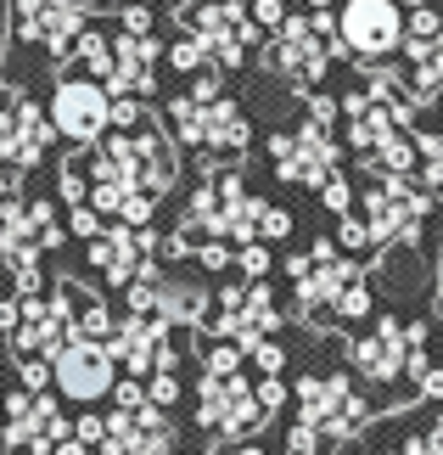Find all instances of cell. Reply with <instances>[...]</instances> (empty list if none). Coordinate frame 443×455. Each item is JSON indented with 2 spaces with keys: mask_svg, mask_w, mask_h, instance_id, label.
<instances>
[{
  "mask_svg": "<svg viewBox=\"0 0 443 455\" xmlns=\"http://www.w3.org/2000/svg\"><path fill=\"white\" fill-rule=\"evenodd\" d=\"M84 174H91V208L96 214H107L118 225H146L157 197L174 186V147L169 135H157L146 118L118 135H101L84 157Z\"/></svg>",
  "mask_w": 443,
  "mask_h": 455,
  "instance_id": "6da1fadb",
  "label": "cell"
},
{
  "mask_svg": "<svg viewBox=\"0 0 443 455\" xmlns=\"http://www.w3.org/2000/svg\"><path fill=\"white\" fill-rule=\"evenodd\" d=\"M62 242L57 208L40 197H23L17 169L0 180V265L17 275V299L40 292V253H51Z\"/></svg>",
  "mask_w": 443,
  "mask_h": 455,
  "instance_id": "7a4b0ae2",
  "label": "cell"
},
{
  "mask_svg": "<svg viewBox=\"0 0 443 455\" xmlns=\"http://www.w3.org/2000/svg\"><path fill=\"white\" fill-rule=\"evenodd\" d=\"M370 422V399L348 388V377H304L297 382L292 455H336Z\"/></svg>",
  "mask_w": 443,
  "mask_h": 455,
  "instance_id": "3957f363",
  "label": "cell"
},
{
  "mask_svg": "<svg viewBox=\"0 0 443 455\" xmlns=\"http://www.w3.org/2000/svg\"><path fill=\"white\" fill-rule=\"evenodd\" d=\"M287 270H292L297 315H304V321H365L370 315V287H365L360 265L343 259L331 242L297 253Z\"/></svg>",
  "mask_w": 443,
  "mask_h": 455,
  "instance_id": "277c9868",
  "label": "cell"
},
{
  "mask_svg": "<svg viewBox=\"0 0 443 455\" xmlns=\"http://www.w3.org/2000/svg\"><path fill=\"white\" fill-rule=\"evenodd\" d=\"M169 124L186 147L202 152V169H214L219 157H236L247 147V118L241 108L225 96V84L214 74H202L191 91H180L169 101Z\"/></svg>",
  "mask_w": 443,
  "mask_h": 455,
  "instance_id": "5b68a950",
  "label": "cell"
},
{
  "mask_svg": "<svg viewBox=\"0 0 443 455\" xmlns=\"http://www.w3.org/2000/svg\"><path fill=\"white\" fill-rule=\"evenodd\" d=\"M264 208L253 191L241 186V174H208L197 186V197L186 208V231L191 242H230V248H241V242H258V225H264Z\"/></svg>",
  "mask_w": 443,
  "mask_h": 455,
  "instance_id": "8992f818",
  "label": "cell"
},
{
  "mask_svg": "<svg viewBox=\"0 0 443 455\" xmlns=\"http://www.w3.org/2000/svg\"><path fill=\"white\" fill-rule=\"evenodd\" d=\"M101 455H169L174 450V422L163 405L146 399V382L140 377H123L113 388V416H107V433H101Z\"/></svg>",
  "mask_w": 443,
  "mask_h": 455,
  "instance_id": "52a82bcc",
  "label": "cell"
},
{
  "mask_svg": "<svg viewBox=\"0 0 443 455\" xmlns=\"http://www.w3.org/2000/svg\"><path fill=\"white\" fill-rule=\"evenodd\" d=\"M336 51V17L331 12H309V17H287L270 40V68L281 79H292L297 91H314L331 68Z\"/></svg>",
  "mask_w": 443,
  "mask_h": 455,
  "instance_id": "ba28073f",
  "label": "cell"
},
{
  "mask_svg": "<svg viewBox=\"0 0 443 455\" xmlns=\"http://www.w3.org/2000/svg\"><path fill=\"white\" fill-rule=\"evenodd\" d=\"M197 422L214 433V439L236 444L247 433H258L270 422V405L258 399V388L241 371H202L197 382Z\"/></svg>",
  "mask_w": 443,
  "mask_h": 455,
  "instance_id": "9c48e42d",
  "label": "cell"
},
{
  "mask_svg": "<svg viewBox=\"0 0 443 455\" xmlns=\"http://www.w3.org/2000/svg\"><path fill=\"white\" fill-rule=\"evenodd\" d=\"M180 28L208 51V68H236L247 57V45L258 40L247 0H191L180 12Z\"/></svg>",
  "mask_w": 443,
  "mask_h": 455,
  "instance_id": "30bf717a",
  "label": "cell"
},
{
  "mask_svg": "<svg viewBox=\"0 0 443 455\" xmlns=\"http://www.w3.org/2000/svg\"><path fill=\"white\" fill-rule=\"evenodd\" d=\"M427 214H432V197L410 174H376V186L365 197V225L376 236V248H387V242H415Z\"/></svg>",
  "mask_w": 443,
  "mask_h": 455,
  "instance_id": "8fae6325",
  "label": "cell"
},
{
  "mask_svg": "<svg viewBox=\"0 0 443 455\" xmlns=\"http://www.w3.org/2000/svg\"><path fill=\"white\" fill-rule=\"evenodd\" d=\"M336 157H343V147H336L331 124H320V118H309L304 130L270 135V164H275L281 180H292V186H326L336 174Z\"/></svg>",
  "mask_w": 443,
  "mask_h": 455,
  "instance_id": "7c38bea8",
  "label": "cell"
},
{
  "mask_svg": "<svg viewBox=\"0 0 443 455\" xmlns=\"http://www.w3.org/2000/svg\"><path fill=\"white\" fill-rule=\"evenodd\" d=\"M51 382H57L62 399H74V405H91V399H101V394L118 388V360H113L107 343L67 338L57 355H51Z\"/></svg>",
  "mask_w": 443,
  "mask_h": 455,
  "instance_id": "4fadbf2b",
  "label": "cell"
},
{
  "mask_svg": "<svg viewBox=\"0 0 443 455\" xmlns=\"http://www.w3.org/2000/svg\"><path fill=\"white\" fill-rule=\"evenodd\" d=\"M421 343H427V326H421V321H410V326H404V321H376L360 343L348 348V365L365 382H393V377L410 371V360L421 355Z\"/></svg>",
  "mask_w": 443,
  "mask_h": 455,
  "instance_id": "5bb4252c",
  "label": "cell"
},
{
  "mask_svg": "<svg viewBox=\"0 0 443 455\" xmlns=\"http://www.w3.org/2000/svg\"><path fill=\"white\" fill-rule=\"evenodd\" d=\"M51 124H57V135H67V141L96 147L101 135H107V124H113V96H107V84L91 79V74L62 79L57 96H51Z\"/></svg>",
  "mask_w": 443,
  "mask_h": 455,
  "instance_id": "9a60e30c",
  "label": "cell"
},
{
  "mask_svg": "<svg viewBox=\"0 0 443 455\" xmlns=\"http://www.w3.org/2000/svg\"><path fill=\"white\" fill-rule=\"evenodd\" d=\"M91 6H96V0H17V6H12V28H17V40L67 57L74 40L91 28Z\"/></svg>",
  "mask_w": 443,
  "mask_h": 455,
  "instance_id": "2e32d148",
  "label": "cell"
},
{
  "mask_svg": "<svg viewBox=\"0 0 443 455\" xmlns=\"http://www.w3.org/2000/svg\"><path fill=\"white\" fill-rule=\"evenodd\" d=\"M404 45V12L399 0H348L336 12V51L353 57H387Z\"/></svg>",
  "mask_w": 443,
  "mask_h": 455,
  "instance_id": "e0dca14e",
  "label": "cell"
},
{
  "mask_svg": "<svg viewBox=\"0 0 443 455\" xmlns=\"http://www.w3.org/2000/svg\"><path fill=\"white\" fill-rule=\"evenodd\" d=\"M275 326H281V315H275V299H270V287H264V282H241V287H225L219 292L214 331H219L225 343H236L241 355H253Z\"/></svg>",
  "mask_w": 443,
  "mask_h": 455,
  "instance_id": "ac0fdd59",
  "label": "cell"
},
{
  "mask_svg": "<svg viewBox=\"0 0 443 455\" xmlns=\"http://www.w3.org/2000/svg\"><path fill=\"white\" fill-rule=\"evenodd\" d=\"M107 348H113V360L130 377H152V371H163V365H169V371L180 365V355H174V343H169V321H157V315H135V309L113 326Z\"/></svg>",
  "mask_w": 443,
  "mask_h": 455,
  "instance_id": "d6986e66",
  "label": "cell"
},
{
  "mask_svg": "<svg viewBox=\"0 0 443 455\" xmlns=\"http://www.w3.org/2000/svg\"><path fill=\"white\" fill-rule=\"evenodd\" d=\"M51 135H57L51 113H40L28 96H17V91H12L6 101H0V164H6V169L28 174V169L45 157Z\"/></svg>",
  "mask_w": 443,
  "mask_h": 455,
  "instance_id": "ffe728a7",
  "label": "cell"
},
{
  "mask_svg": "<svg viewBox=\"0 0 443 455\" xmlns=\"http://www.w3.org/2000/svg\"><path fill=\"white\" fill-rule=\"evenodd\" d=\"M67 416L51 394H12L6 399V450H28V455H51L67 439Z\"/></svg>",
  "mask_w": 443,
  "mask_h": 455,
  "instance_id": "44dd1931",
  "label": "cell"
},
{
  "mask_svg": "<svg viewBox=\"0 0 443 455\" xmlns=\"http://www.w3.org/2000/svg\"><path fill=\"white\" fill-rule=\"evenodd\" d=\"M163 248L152 225H107L91 236V270H101L113 287H130L140 270H152V253Z\"/></svg>",
  "mask_w": 443,
  "mask_h": 455,
  "instance_id": "7402d4cb",
  "label": "cell"
},
{
  "mask_svg": "<svg viewBox=\"0 0 443 455\" xmlns=\"http://www.w3.org/2000/svg\"><path fill=\"white\" fill-rule=\"evenodd\" d=\"M12 348L17 355H34V360H51L57 348L74 338L67 331V304H62V292H51V299H17V321H12Z\"/></svg>",
  "mask_w": 443,
  "mask_h": 455,
  "instance_id": "603a6c76",
  "label": "cell"
},
{
  "mask_svg": "<svg viewBox=\"0 0 443 455\" xmlns=\"http://www.w3.org/2000/svg\"><path fill=\"white\" fill-rule=\"evenodd\" d=\"M157 62H163V51H157L152 34H113V62H107V91L118 96H152L157 91Z\"/></svg>",
  "mask_w": 443,
  "mask_h": 455,
  "instance_id": "cb8c5ba5",
  "label": "cell"
},
{
  "mask_svg": "<svg viewBox=\"0 0 443 455\" xmlns=\"http://www.w3.org/2000/svg\"><path fill=\"white\" fill-rule=\"evenodd\" d=\"M404 57H410V101H443V28L421 34V40H404Z\"/></svg>",
  "mask_w": 443,
  "mask_h": 455,
  "instance_id": "d4e9b609",
  "label": "cell"
},
{
  "mask_svg": "<svg viewBox=\"0 0 443 455\" xmlns=\"http://www.w3.org/2000/svg\"><path fill=\"white\" fill-rule=\"evenodd\" d=\"M415 157H421V180L427 186H443V130L438 135H415Z\"/></svg>",
  "mask_w": 443,
  "mask_h": 455,
  "instance_id": "484cf974",
  "label": "cell"
},
{
  "mask_svg": "<svg viewBox=\"0 0 443 455\" xmlns=\"http://www.w3.org/2000/svg\"><path fill=\"white\" fill-rule=\"evenodd\" d=\"M169 68H180V74H202V68H208V51L191 40V34H180V40L169 45Z\"/></svg>",
  "mask_w": 443,
  "mask_h": 455,
  "instance_id": "4316f807",
  "label": "cell"
},
{
  "mask_svg": "<svg viewBox=\"0 0 443 455\" xmlns=\"http://www.w3.org/2000/svg\"><path fill=\"white\" fill-rule=\"evenodd\" d=\"M236 270L247 275V282H264V270H270V248H264V242H241V248H236Z\"/></svg>",
  "mask_w": 443,
  "mask_h": 455,
  "instance_id": "83f0119b",
  "label": "cell"
},
{
  "mask_svg": "<svg viewBox=\"0 0 443 455\" xmlns=\"http://www.w3.org/2000/svg\"><path fill=\"white\" fill-rule=\"evenodd\" d=\"M336 242H343L348 253H365V248H376L370 225H365V220H348V214H343V225H336Z\"/></svg>",
  "mask_w": 443,
  "mask_h": 455,
  "instance_id": "f1b7e54d",
  "label": "cell"
},
{
  "mask_svg": "<svg viewBox=\"0 0 443 455\" xmlns=\"http://www.w3.org/2000/svg\"><path fill=\"white\" fill-rule=\"evenodd\" d=\"M146 399H152V405H174V399H180V377H174L169 365H163V371H152V382H146Z\"/></svg>",
  "mask_w": 443,
  "mask_h": 455,
  "instance_id": "f546056e",
  "label": "cell"
},
{
  "mask_svg": "<svg viewBox=\"0 0 443 455\" xmlns=\"http://www.w3.org/2000/svg\"><path fill=\"white\" fill-rule=\"evenodd\" d=\"M17 377H23V388H28V394H45V382H51V360L23 355V360H17Z\"/></svg>",
  "mask_w": 443,
  "mask_h": 455,
  "instance_id": "4dcf8cb0",
  "label": "cell"
},
{
  "mask_svg": "<svg viewBox=\"0 0 443 455\" xmlns=\"http://www.w3.org/2000/svg\"><path fill=\"white\" fill-rule=\"evenodd\" d=\"M320 197H326V208H331V214H348V208H353V186L343 180V174H331V180L320 186Z\"/></svg>",
  "mask_w": 443,
  "mask_h": 455,
  "instance_id": "1f68e13d",
  "label": "cell"
},
{
  "mask_svg": "<svg viewBox=\"0 0 443 455\" xmlns=\"http://www.w3.org/2000/svg\"><path fill=\"white\" fill-rule=\"evenodd\" d=\"M281 360H287V355H281V348H275V338H264V343L253 348V365H258L264 377H281Z\"/></svg>",
  "mask_w": 443,
  "mask_h": 455,
  "instance_id": "d6a6232c",
  "label": "cell"
},
{
  "mask_svg": "<svg viewBox=\"0 0 443 455\" xmlns=\"http://www.w3.org/2000/svg\"><path fill=\"white\" fill-rule=\"evenodd\" d=\"M292 231V220H287V208H264V225H258V236L264 242H281Z\"/></svg>",
  "mask_w": 443,
  "mask_h": 455,
  "instance_id": "836d02e7",
  "label": "cell"
},
{
  "mask_svg": "<svg viewBox=\"0 0 443 455\" xmlns=\"http://www.w3.org/2000/svg\"><path fill=\"white\" fill-rule=\"evenodd\" d=\"M67 225H74L79 236H101V231H107V225H101V214H96L91 203H79V208H74V220H67Z\"/></svg>",
  "mask_w": 443,
  "mask_h": 455,
  "instance_id": "e575fe53",
  "label": "cell"
},
{
  "mask_svg": "<svg viewBox=\"0 0 443 455\" xmlns=\"http://www.w3.org/2000/svg\"><path fill=\"white\" fill-rule=\"evenodd\" d=\"M253 23H264V28H281V23H287L281 0H258V6H253Z\"/></svg>",
  "mask_w": 443,
  "mask_h": 455,
  "instance_id": "d590c367",
  "label": "cell"
},
{
  "mask_svg": "<svg viewBox=\"0 0 443 455\" xmlns=\"http://www.w3.org/2000/svg\"><path fill=\"white\" fill-rule=\"evenodd\" d=\"M74 433H79L84 444H101V433H107V416H79V427H74Z\"/></svg>",
  "mask_w": 443,
  "mask_h": 455,
  "instance_id": "8d00e7d4",
  "label": "cell"
},
{
  "mask_svg": "<svg viewBox=\"0 0 443 455\" xmlns=\"http://www.w3.org/2000/svg\"><path fill=\"white\" fill-rule=\"evenodd\" d=\"M123 28H130V34H152V12L146 6H123Z\"/></svg>",
  "mask_w": 443,
  "mask_h": 455,
  "instance_id": "74e56055",
  "label": "cell"
},
{
  "mask_svg": "<svg viewBox=\"0 0 443 455\" xmlns=\"http://www.w3.org/2000/svg\"><path fill=\"white\" fill-rule=\"evenodd\" d=\"M258 399H264V405L275 411L281 399H287V382H281V377H264V382H258Z\"/></svg>",
  "mask_w": 443,
  "mask_h": 455,
  "instance_id": "f35d334b",
  "label": "cell"
},
{
  "mask_svg": "<svg viewBox=\"0 0 443 455\" xmlns=\"http://www.w3.org/2000/svg\"><path fill=\"white\" fill-rule=\"evenodd\" d=\"M51 455H91V444H84V439H79V433H67V439H62L57 450H51Z\"/></svg>",
  "mask_w": 443,
  "mask_h": 455,
  "instance_id": "ab89813d",
  "label": "cell"
},
{
  "mask_svg": "<svg viewBox=\"0 0 443 455\" xmlns=\"http://www.w3.org/2000/svg\"><path fill=\"white\" fill-rule=\"evenodd\" d=\"M107 6H118V12H123V6H146V0H107Z\"/></svg>",
  "mask_w": 443,
  "mask_h": 455,
  "instance_id": "60d3db41",
  "label": "cell"
},
{
  "mask_svg": "<svg viewBox=\"0 0 443 455\" xmlns=\"http://www.w3.org/2000/svg\"><path fill=\"white\" fill-rule=\"evenodd\" d=\"M399 6H438V0H399Z\"/></svg>",
  "mask_w": 443,
  "mask_h": 455,
  "instance_id": "b9f144b4",
  "label": "cell"
},
{
  "mask_svg": "<svg viewBox=\"0 0 443 455\" xmlns=\"http://www.w3.org/2000/svg\"><path fill=\"white\" fill-rule=\"evenodd\" d=\"M438 309H443V265H438Z\"/></svg>",
  "mask_w": 443,
  "mask_h": 455,
  "instance_id": "7bdbcfd3",
  "label": "cell"
},
{
  "mask_svg": "<svg viewBox=\"0 0 443 455\" xmlns=\"http://www.w3.org/2000/svg\"><path fill=\"white\" fill-rule=\"evenodd\" d=\"M309 6H314V12H326V6H331V0H309Z\"/></svg>",
  "mask_w": 443,
  "mask_h": 455,
  "instance_id": "ee69618b",
  "label": "cell"
},
{
  "mask_svg": "<svg viewBox=\"0 0 443 455\" xmlns=\"http://www.w3.org/2000/svg\"><path fill=\"white\" fill-rule=\"evenodd\" d=\"M241 455H264V450H241Z\"/></svg>",
  "mask_w": 443,
  "mask_h": 455,
  "instance_id": "f6af8a7d",
  "label": "cell"
}]
</instances>
